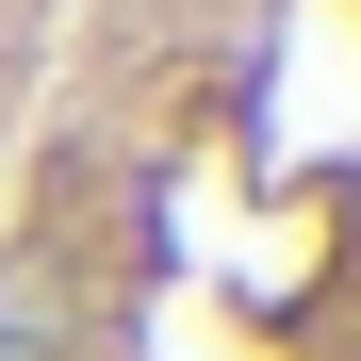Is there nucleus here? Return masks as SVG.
Segmentation results:
<instances>
[{
	"mask_svg": "<svg viewBox=\"0 0 361 361\" xmlns=\"http://www.w3.org/2000/svg\"><path fill=\"white\" fill-rule=\"evenodd\" d=\"M0 361H66V329H49V295H0Z\"/></svg>",
	"mask_w": 361,
	"mask_h": 361,
	"instance_id": "f257e3e1",
	"label": "nucleus"
}]
</instances>
